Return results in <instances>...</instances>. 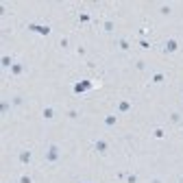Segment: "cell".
<instances>
[{"label":"cell","instance_id":"1","mask_svg":"<svg viewBox=\"0 0 183 183\" xmlns=\"http://www.w3.org/2000/svg\"><path fill=\"white\" fill-rule=\"evenodd\" d=\"M105 148H107V144L102 142V139H100V142H96V150H98V152H105Z\"/></svg>","mask_w":183,"mask_h":183},{"label":"cell","instance_id":"2","mask_svg":"<svg viewBox=\"0 0 183 183\" xmlns=\"http://www.w3.org/2000/svg\"><path fill=\"white\" fill-rule=\"evenodd\" d=\"M54 111H52V109H44V118H48V120H52L54 118V115H52Z\"/></svg>","mask_w":183,"mask_h":183},{"label":"cell","instance_id":"3","mask_svg":"<svg viewBox=\"0 0 183 183\" xmlns=\"http://www.w3.org/2000/svg\"><path fill=\"white\" fill-rule=\"evenodd\" d=\"M174 48H176V41H172V39H170L168 44H166V50H174Z\"/></svg>","mask_w":183,"mask_h":183},{"label":"cell","instance_id":"4","mask_svg":"<svg viewBox=\"0 0 183 183\" xmlns=\"http://www.w3.org/2000/svg\"><path fill=\"white\" fill-rule=\"evenodd\" d=\"M22 183H31V176H22Z\"/></svg>","mask_w":183,"mask_h":183},{"label":"cell","instance_id":"5","mask_svg":"<svg viewBox=\"0 0 183 183\" xmlns=\"http://www.w3.org/2000/svg\"><path fill=\"white\" fill-rule=\"evenodd\" d=\"M152 183H159V181H152Z\"/></svg>","mask_w":183,"mask_h":183}]
</instances>
